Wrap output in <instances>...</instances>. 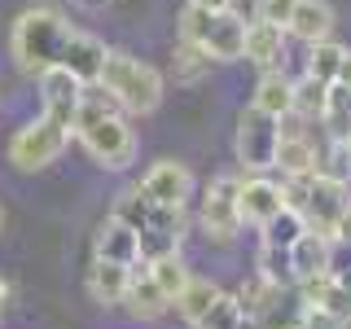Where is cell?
I'll return each instance as SVG.
<instances>
[{
	"instance_id": "cell-37",
	"label": "cell",
	"mask_w": 351,
	"mask_h": 329,
	"mask_svg": "<svg viewBox=\"0 0 351 329\" xmlns=\"http://www.w3.org/2000/svg\"><path fill=\"white\" fill-rule=\"evenodd\" d=\"M241 329H263L259 321H250V316H246V321H241Z\"/></svg>"
},
{
	"instance_id": "cell-38",
	"label": "cell",
	"mask_w": 351,
	"mask_h": 329,
	"mask_svg": "<svg viewBox=\"0 0 351 329\" xmlns=\"http://www.w3.org/2000/svg\"><path fill=\"white\" fill-rule=\"evenodd\" d=\"M0 233H5V206H0Z\"/></svg>"
},
{
	"instance_id": "cell-12",
	"label": "cell",
	"mask_w": 351,
	"mask_h": 329,
	"mask_svg": "<svg viewBox=\"0 0 351 329\" xmlns=\"http://www.w3.org/2000/svg\"><path fill=\"white\" fill-rule=\"evenodd\" d=\"M299 303L303 307H321V312L338 316L343 325H351V277H338L334 268L316 272V277L299 281Z\"/></svg>"
},
{
	"instance_id": "cell-28",
	"label": "cell",
	"mask_w": 351,
	"mask_h": 329,
	"mask_svg": "<svg viewBox=\"0 0 351 329\" xmlns=\"http://www.w3.org/2000/svg\"><path fill=\"white\" fill-rule=\"evenodd\" d=\"M145 268H149V277L158 281V290L167 294V299H176V294L193 281V272H189V263L180 259V250H171V255H162V259H149Z\"/></svg>"
},
{
	"instance_id": "cell-8",
	"label": "cell",
	"mask_w": 351,
	"mask_h": 329,
	"mask_svg": "<svg viewBox=\"0 0 351 329\" xmlns=\"http://www.w3.org/2000/svg\"><path fill=\"white\" fill-rule=\"evenodd\" d=\"M351 211V180H334V175H321L316 171L312 180H307V193H303V224L312 228V233H325L334 237L338 233V219Z\"/></svg>"
},
{
	"instance_id": "cell-4",
	"label": "cell",
	"mask_w": 351,
	"mask_h": 329,
	"mask_svg": "<svg viewBox=\"0 0 351 329\" xmlns=\"http://www.w3.org/2000/svg\"><path fill=\"white\" fill-rule=\"evenodd\" d=\"M97 84H101L106 93L123 106V114H132V119L154 114V110L162 106V93H167V80H162L158 66L132 58V53H123V49L106 53V66H101V80Z\"/></svg>"
},
{
	"instance_id": "cell-22",
	"label": "cell",
	"mask_w": 351,
	"mask_h": 329,
	"mask_svg": "<svg viewBox=\"0 0 351 329\" xmlns=\"http://www.w3.org/2000/svg\"><path fill=\"white\" fill-rule=\"evenodd\" d=\"M215 299H219V285H215L211 277H193V281L184 285V290L176 294L171 303H176V312H180V321L193 329L206 312H211V303H215Z\"/></svg>"
},
{
	"instance_id": "cell-26",
	"label": "cell",
	"mask_w": 351,
	"mask_h": 329,
	"mask_svg": "<svg viewBox=\"0 0 351 329\" xmlns=\"http://www.w3.org/2000/svg\"><path fill=\"white\" fill-rule=\"evenodd\" d=\"M281 290H285V285H277V281H268V277H263V272H255L250 281H241L237 299H241V307H246V316H250V321H259V316H268L272 307L281 303Z\"/></svg>"
},
{
	"instance_id": "cell-3",
	"label": "cell",
	"mask_w": 351,
	"mask_h": 329,
	"mask_svg": "<svg viewBox=\"0 0 351 329\" xmlns=\"http://www.w3.org/2000/svg\"><path fill=\"white\" fill-rule=\"evenodd\" d=\"M110 215L136 228V237H141V259H145V263L171 255V250H180V241H184V211H180V206L154 202V197L141 189V184H132V189L119 193L114 206H110Z\"/></svg>"
},
{
	"instance_id": "cell-34",
	"label": "cell",
	"mask_w": 351,
	"mask_h": 329,
	"mask_svg": "<svg viewBox=\"0 0 351 329\" xmlns=\"http://www.w3.org/2000/svg\"><path fill=\"white\" fill-rule=\"evenodd\" d=\"M9 294H14V285H9L5 277H0V312H5V307H9Z\"/></svg>"
},
{
	"instance_id": "cell-25",
	"label": "cell",
	"mask_w": 351,
	"mask_h": 329,
	"mask_svg": "<svg viewBox=\"0 0 351 329\" xmlns=\"http://www.w3.org/2000/svg\"><path fill=\"white\" fill-rule=\"evenodd\" d=\"M325 101H329V84L312 80V75H299V80H294V114L290 119H299V123H321Z\"/></svg>"
},
{
	"instance_id": "cell-5",
	"label": "cell",
	"mask_w": 351,
	"mask_h": 329,
	"mask_svg": "<svg viewBox=\"0 0 351 329\" xmlns=\"http://www.w3.org/2000/svg\"><path fill=\"white\" fill-rule=\"evenodd\" d=\"M66 145H71V132L58 127L53 119H27L14 136H9V145H5V158H9V167L14 171H44V167H53V162L66 154Z\"/></svg>"
},
{
	"instance_id": "cell-7",
	"label": "cell",
	"mask_w": 351,
	"mask_h": 329,
	"mask_svg": "<svg viewBox=\"0 0 351 329\" xmlns=\"http://www.w3.org/2000/svg\"><path fill=\"white\" fill-rule=\"evenodd\" d=\"M197 219H202L206 237L228 246L241 233V175H211L197 197Z\"/></svg>"
},
{
	"instance_id": "cell-9",
	"label": "cell",
	"mask_w": 351,
	"mask_h": 329,
	"mask_svg": "<svg viewBox=\"0 0 351 329\" xmlns=\"http://www.w3.org/2000/svg\"><path fill=\"white\" fill-rule=\"evenodd\" d=\"M40 114L53 119L58 127L71 132L75 127V114H80V97H84V80H75L66 66H49V71L40 75Z\"/></svg>"
},
{
	"instance_id": "cell-11",
	"label": "cell",
	"mask_w": 351,
	"mask_h": 329,
	"mask_svg": "<svg viewBox=\"0 0 351 329\" xmlns=\"http://www.w3.org/2000/svg\"><path fill=\"white\" fill-rule=\"evenodd\" d=\"M197 44L206 49L211 62H237L241 49H246V22L228 14V9H215V14H206L202 31H197Z\"/></svg>"
},
{
	"instance_id": "cell-14",
	"label": "cell",
	"mask_w": 351,
	"mask_h": 329,
	"mask_svg": "<svg viewBox=\"0 0 351 329\" xmlns=\"http://www.w3.org/2000/svg\"><path fill=\"white\" fill-rule=\"evenodd\" d=\"M285 211V189L277 180H268V175H246L241 180V224H272Z\"/></svg>"
},
{
	"instance_id": "cell-10",
	"label": "cell",
	"mask_w": 351,
	"mask_h": 329,
	"mask_svg": "<svg viewBox=\"0 0 351 329\" xmlns=\"http://www.w3.org/2000/svg\"><path fill=\"white\" fill-rule=\"evenodd\" d=\"M141 189H145L154 202H162V206H180V211H189V202L197 193V180H193V171L184 167V162L162 158V162H154V167L141 175Z\"/></svg>"
},
{
	"instance_id": "cell-24",
	"label": "cell",
	"mask_w": 351,
	"mask_h": 329,
	"mask_svg": "<svg viewBox=\"0 0 351 329\" xmlns=\"http://www.w3.org/2000/svg\"><path fill=\"white\" fill-rule=\"evenodd\" d=\"M211 58H206V49L202 44H189V40H176V49H171V75H176V84H184V88H193V84H202L206 75H211Z\"/></svg>"
},
{
	"instance_id": "cell-16",
	"label": "cell",
	"mask_w": 351,
	"mask_h": 329,
	"mask_svg": "<svg viewBox=\"0 0 351 329\" xmlns=\"http://www.w3.org/2000/svg\"><path fill=\"white\" fill-rule=\"evenodd\" d=\"M285 27L268 18H255L246 22V49H241V58L250 66H259V71H272V66H285Z\"/></svg>"
},
{
	"instance_id": "cell-15",
	"label": "cell",
	"mask_w": 351,
	"mask_h": 329,
	"mask_svg": "<svg viewBox=\"0 0 351 329\" xmlns=\"http://www.w3.org/2000/svg\"><path fill=\"white\" fill-rule=\"evenodd\" d=\"M93 259H110V263H128V268H136V263H145L141 259V237H136V228L123 224V219H101V228H97V237H93Z\"/></svg>"
},
{
	"instance_id": "cell-31",
	"label": "cell",
	"mask_w": 351,
	"mask_h": 329,
	"mask_svg": "<svg viewBox=\"0 0 351 329\" xmlns=\"http://www.w3.org/2000/svg\"><path fill=\"white\" fill-rule=\"evenodd\" d=\"M294 5L299 0H259V18H268V22H277V27H285L294 14Z\"/></svg>"
},
{
	"instance_id": "cell-6",
	"label": "cell",
	"mask_w": 351,
	"mask_h": 329,
	"mask_svg": "<svg viewBox=\"0 0 351 329\" xmlns=\"http://www.w3.org/2000/svg\"><path fill=\"white\" fill-rule=\"evenodd\" d=\"M277 141H281V119L263 114V110H255V106H246L237 114L233 154H237V162H241L246 175L272 171V162H277Z\"/></svg>"
},
{
	"instance_id": "cell-18",
	"label": "cell",
	"mask_w": 351,
	"mask_h": 329,
	"mask_svg": "<svg viewBox=\"0 0 351 329\" xmlns=\"http://www.w3.org/2000/svg\"><path fill=\"white\" fill-rule=\"evenodd\" d=\"M119 307H123L132 321H158V316L171 307V299L158 290V281L149 277L145 263H136V268H132V281H128V294H123Z\"/></svg>"
},
{
	"instance_id": "cell-33",
	"label": "cell",
	"mask_w": 351,
	"mask_h": 329,
	"mask_svg": "<svg viewBox=\"0 0 351 329\" xmlns=\"http://www.w3.org/2000/svg\"><path fill=\"white\" fill-rule=\"evenodd\" d=\"M334 241H347V246H351V211H347L343 219H338V233H334Z\"/></svg>"
},
{
	"instance_id": "cell-17",
	"label": "cell",
	"mask_w": 351,
	"mask_h": 329,
	"mask_svg": "<svg viewBox=\"0 0 351 329\" xmlns=\"http://www.w3.org/2000/svg\"><path fill=\"white\" fill-rule=\"evenodd\" d=\"M334 27H338V14L329 0H299L290 22H285V36L299 40V44H321L334 36Z\"/></svg>"
},
{
	"instance_id": "cell-20",
	"label": "cell",
	"mask_w": 351,
	"mask_h": 329,
	"mask_svg": "<svg viewBox=\"0 0 351 329\" xmlns=\"http://www.w3.org/2000/svg\"><path fill=\"white\" fill-rule=\"evenodd\" d=\"M250 106L263 110V114H272V119H281V123L294 114V80L285 75V66H272V71H263V75H259Z\"/></svg>"
},
{
	"instance_id": "cell-39",
	"label": "cell",
	"mask_w": 351,
	"mask_h": 329,
	"mask_svg": "<svg viewBox=\"0 0 351 329\" xmlns=\"http://www.w3.org/2000/svg\"><path fill=\"white\" fill-rule=\"evenodd\" d=\"M347 149H351V136H347Z\"/></svg>"
},
{
	"instance_id": "cell-21",
	"label": "cell",
	"mask_w": 351,
	"mask_h": 329,
	"mask_svg": "<svg viewBox=\"0 0 351 329\" xmlns=\"http://www.w3.org/2000/svg\"><path fill=\"white\" fill-rule=\"evenodd\" d=\"M128 281H132L128 263L93 259V268H88V294H93V303H101V307H119V303H123Z\"/></svg>"
},
{
	"instance_id": "cell-23",
	"label": "cell",
	"mask_w": 351,
	"mask_h": 329,
	"mask_svg": "<svg viewBox=\"0 0 351 329\" xmlns=\"http://www.w3.org/2000/svg\"><path fill=\"white\" fill-rule=\"evenodd\" d=\"M343 58H347V44H338L334 36L321 40V44H307L303 75H312V80H321V84H338V75H343Z\"/></svg>"
},
{
	"instance_id": "cell-35",
	"label": "cell",
	"mask_w": 351,
	"mask_h": 329,
	"mask_svg": "<svg viewBox=\"0 0 351 329\" xmlns=\"http://www.w3.org/2000/svg\"><path fill=\"white\" fill-rule=\"evenodd\" d=\"M338 84L351 88V49H347V58H343V75H338Z\"/></svg>"
},
{
	"instance_id": "cell-27",
	"label": "cell",
	"mask_w": 351,
	"mask_h": 329,
	"mask_svg": "<svg viewBox=\"0 0 351 329\" xmlns=\"http://www.w3.org/2000/svg\"><path fill=\"white\" fill-rule=\"evenodd\" d=\"M321 127H325L329 141H347L351 136V88L347 84H329V101H325Z\"/></svg>"
},
{
	"instance_id": "cell-19",
	"label": "cell",
	"mask_w": 351,
	"mask_h": 329,
	"mask_svg": "<svg viewBox=\"0 0 351 329\" xmlns=\"http://www.w3.org/2000/svg\"><path fill=\"white\" fill-rule=\"evenodd\" d=\"M334 268V237H325V233H307L290 246V281L299 285L307 277H316V272H329Z\"/></svg>"
},
{
	"instance_id": "cell-13",
	"label": "cell",
	"mask_w": 351,
	"mask_h": 329,
	"mask_svg": "<svg viewBox=\"0 0 351 329\" xmlns=\"http://www.w3.org/2000/svg\"><path fill=\"white\" fill-rule=\"evenodd\" d=\"M272 171H281V180L290 175H316L321 171V145L312 141L307 127H281V141H277V162Z\"/></svg>"
},
{
	"instance_id": "cell-32",
	"label": "cell",
	"mask_w": 351,
	"mask_h": 329,
	"mask_svg": "<svg viewBox=\"0 0 351 329\" xmlns=\"http://www.w3.org/2000/svg\"><path fill=\"white\" fill-rule=\"evenodd\" d=\"M299 329H347L338 316H329V312H321V307H303V321H299Z\"/></svg>"
},
{
	"instance_id": "cell-1",
	"label": "cell",
	"mask_w": 351,
	"mask_h": 329,
	"mask_svg": "<svg viewBox=\"0 0 351 329\" xmlns=\"http://www.w3.org/2000/svg\"><path fill=\"white\" fill-rule=\"evenodd\" d=\"M128 119L132 114H123V106H119L101 84H84L80 114H75L71 136L80 141L84 154L101 171H128L132 162H136V132H132Z\"/></svg>"
},
{
	"instance_id": "cell-36",
	"label": "cell",
	"mask_w": 351,
	"mask_h": 329,
	"mask_svg": "<svg viewBox=\"0 0 351 329\" xmlns=\"http://www.w3.org/2000/svg\"><path fill=\"white\" fill-rule=\"evenodd\" d=\"M75 5H84V9H101V5H110V0H75Z\"/></svg>"
},
{
	"instance_id": "cell-29",
	"label": "cell",
	"mask_w": 351,
	"mask_h": 329,
	"mask_svg": "<svg viewBox=\"0 0 351 329\" xmlns=\"http://www.w3.org/2000/svg\"><path fill=\"white\" fill-rule=\"evenodd\" d=\"M303 233H307L303 215L294 211V206H285V211L272 219V224H263V228H259V241H263V246H277V250H290Z\"/></svg>"
},
{
	"instance_id": "cell-30",
	"label": "cell",
	"mask_w": 351,
	"mask_h": 329,
	"mask_svg": "<svg viewBox=\"0 0 351 329\" xmlns=\"http://www.w3.org/2000/svg\"><path fill=\"white\" fill-rule=\"evenodd\" d=\"M241 321H246V307H241V299L219 290V299L211 303V312H206L193 329H241Z\"/></svg>"
},
{
	"instance_id": "cell-2",
	"label": "cell",
	"mask_w": 351,
	"mask_h": 329,
	"mask_svg": "<svg viewBox=\"0 0 351 329\" xmlns=\"http://www.w3.org/2000/svg\"><path fill=\"white\" fill-rule=\"evenodd\" d=\"M75 36L80 27H71V18L62 14L58 5H31L22 9L9 27V53H14V66L31 80H40L49 66H66L75 49Z\"/></svg>"
}]
</instances>
